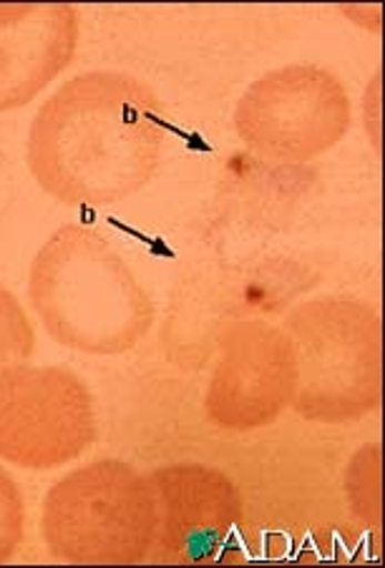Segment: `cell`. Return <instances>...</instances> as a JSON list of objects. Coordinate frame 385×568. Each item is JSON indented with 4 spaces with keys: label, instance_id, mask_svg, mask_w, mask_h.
I'll return each mask as SVG.
<instances>
[{
    "label": "cell",
    "instance_id": "5",
    "mask_svg": "<svg viewBox=\"0 0 385 568\" xmlns=\"http://www.w3.org/2000/svg\"><path fill=\"white\" fill-rule=\"evenodd\" d=\"M351 129V99L341 79L321 65L270 71L244 91L234 131L270 161L305 164L331 151Z\"/></svg>",
    "mask_w": 385,
    "mask_h": 568
},
{
    "label": "cell",
    "instance_id": "1",
    "mask_svg": "<svg viewBox=\"0 0 385 568\" xmlns=\"http://www.w3.org/2000/svg\"><path fill=\"white\" fill-rule=\"evenodd\" d=\"M164 141L162 101L144 81L91 71L39 109L26 156L36 182L59 202L107 206L149 184Z\"/></svg>",
    "mask_w": 385,
    "mask_h": 568
},
{
    "label": "cell",
    "instance_id": "10",
    "mask_svg": "<svg viewBox=\"0 0 385 568\" xmlns=\"http://www.w3.org/2000/svg\"><path fill=\"white\" fill-rule=\"evenodd\" d=\"M33 345L31 320L21 302L0 284V377L23 367L33 355Z\"/></svg>",
    "mask_w": 385,
    "mask_h": 568
},
{
    "label": "cell",
    "instance_id": "9",
    "mask_svg": "<svg viewBox=\"0 0 385 568\" xmlns=\"http://www.w3.org/2000/svg\"><path fill=\"white\" fill-rule=\"evenodd\" d=\"M79 45V11L65 3L0 6V113L31 103Z\"/></svg>",
    "mask_w": 385,
    "mask_h": 568
},
{
    "label": "cell",
    "instance_id": "11",
    "mask_svg": "<svg viewBox=\"0 0 385 568\" xmlns=\"http://www.w3.org/2000/svg\"><path fill=\"white\" fill-rule=\"evenodd\" d=\"M26 504L16 480L0 468V564L16 554L23 541Z\"/></svg>",
    "mask_w": 385,
    "mask_h": 568
},
{
    "label": "cell",
    "instance_id": "7",
    "mask_svg": "<svg viewBox=\"0 0 385 568\" xmlns=\"http://www.w3.org/2000/svg\"><path fill=\"white\" fill-rule=\"evenodd\" d=\"M156 526L149 564H217L242 528V496L222 470L182 463L149 473Z\"/></svg>",
    "mask_w": 385,
    "mask_h": 568
},
{
    "label": "cell",
    "instance_id": "4",
    "mask_svg": "<svg viewBox=\"0 0 385 568\" xmlns=\"http://www.w3.org/2000/svg\"><path fill=\"white\" fill-rule=\"evenodd\" d=\"M154 526L156 500L149 476L111 458L69 473L43 504V538L53 558L65 564H142Z\"/></svg>",
    "mask_w": 385,
    "mask_h": 568
},
{
    "label": "cell",
    "instance_id": "3",
    "mask_svg": "<svg viewBox=\"0 0 385 568\" xmlns=\"http://www.w3.org/2000/svg\"><path fill=\"white\" fill-rule=\"evenodd\" d=\"M295 353L293 408L305 420L347 423L381 405V317L368 302L321 297L283 322Z\"/></svg>",
    "mask_w": 385,
    "mask_h": 568
},
{
    "label": "cell",
    "instance_id": "6",
    "mask_svg": "<svg viewBox=\"0 0 385 568\" xmlns=\"http://www.w3.org/2000/svg\"><path fill=\"white\" fill-rule=\"evenodd\" d=\"M97 435V403L79 375L18 367L0 377V460L51 470L83 456Z\"/></svg>",
    "mask_w": 385,
    "mask_h": 568
},
{
    "label": "cell",
    "instance_id": "8",
    "mask_svg": "<svg viewBox=\"0 0 385 568\" xmlns=\"http://www.w3.org/2000/svg\"><path fill=\"white\" fill-rule=\"evenodd\" d=\"M295 353L283 327L237 322L222 337V357L206 390V415L224 430H257L293 405Z\"/></svg>",
    "mask_w": 385,
    "mask_h": 568
},
{
    "label": "cell",
    "instance_id": "2",
    "mask_svg": "<svg viewBox=\"0 0 385 568\" xmlns=\"http://www.w3.org/2000/svg\"><path fill=\"white\" fill-rule=\"evenodd\" d=\"M28 295L49 335L89 355L134 349L154 325L142 282L109 240L69 224L43 244L31 264Z\"/></svg>",
    "mask_w": 385,
    "mask_h": 568
}]
</instances>
